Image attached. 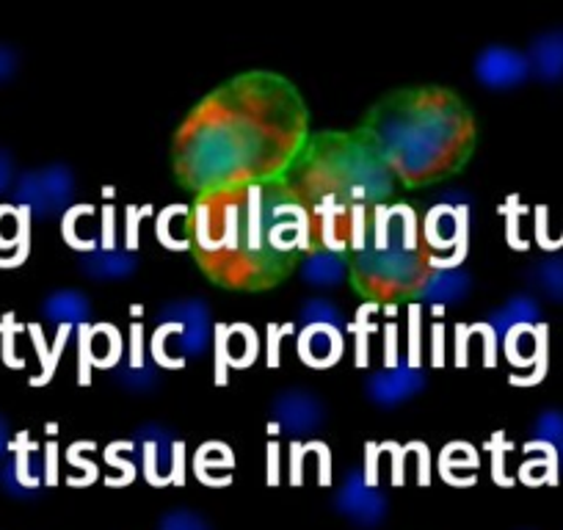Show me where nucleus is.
Instances as JSON below:
<instances>
[{"mask_svg": "<svg viewBox=\"0 0 563 530\" xmlns=\"http://www.w3.org/2000/svg\"><path fill=\"white\" fill-rule=\"evenodd\" d=\"M305 111L288 80L249 73L210 95L180 136V172L191 186L221 188L299 136Z\"/></svg>", "mask_w": 563, "mask_h": 530, "instance_id": "obj_1", "label": "nucleus"}, {"mask_svg": "<svg viewBox=\"0 0 563 530\" xmlns=\"http://www.w3.org/2000/svg\"><path fill=\"white\" fill-rule=\"evenodd\" d=\"M530 279H533L536 288L541 294L550 296L552 301H563V257L561 254H552V257H544L541 263H536V268L530 272Z\"/></svg>", "mask_w": 563, "mask_h": 530, "instance_id": "obj_21", "label": "nucleus"}, {"mask_svg": "<svg viewBox=\"0 0 563 530\" xmlns=\"http://www.w3.org/2000/svg\"><path fill=\"white\" fill-rule=\"evenodd\" d=\"M473 290V277L464 268H440L431 272L429 277L420 283V301L434 307H451L464 301Z\"/></svg>", "mask_w": 563, "mask_h": 530, "instance_id": "obj_12", "label": "nucleus"}, {"mask_svg": "<svg viewBox=\"0 0 563 530\" xmlns=\"http://www.w3.org/2000/svg\"><path fill=\"white\" fill-rule=\"evenodd\" d=\"M459 232H462V221H459V210H453L451 205H442V208L431 210L429 216V241L440 249H451L459 241Z\"/></svg>", "mask_w": 563, "mask_h": 530, "instance_id": "obj_19", "label": "nucleus"}, {"mask_svg": "<svg viewBox=\"0 0 563 530\" xmlns=\"http://www.w3.org/2000/svg\"><path fill=\"white\" fill-rule=\"evenodd\" d=\"M31 210L25 205H0V249H18L29 232Z\"/></svg>", "mask_w": 563, "mask_h": 530, "instance_id": "obj_20", "label": "nucleus"}, {"mask_svg": "<svg viewBox=\"0 0 563 530\" xmlns=\"http://www.w3.org/2000/svg\"><path fill=\"white\" fill-rule=\"evenodd\" d=\"M271 418L276 429H282L288 437H312L327 426L329 409L312 389L290 387L282 389L271 404Z\"/></svg>", "mask_w": 563, "mask_h": 530, "instance_id": "obj_6", "label": "nucleus"}, {"mask_svg": "<svg viewBox=\"0 0 563 530\" xmlns=\"http://www.w3.org/2000/svg\"><path fill=\"white\" fill-rule=\"evenodd\" d=\"M158 530H213L208 519L194 508H172L161 517Z\"/></svg>", "mask_w": 563, "mask_h": 530, "instance_id": "obj_25", "label": "nucleus"}, {"mask_svg": "<svg viewBox=\"0 0 563 530\" xmlns=\"http://www.w3.org/2000/svg\"><path fill=\"white\" fill-rule=\"evenodd\" d=\"M243 334H246V327H235L224 343V354L230 356V362H235V365H249V362L254 360V345H246V349L241 345Z\"/></svg>", "mask_w": 563, "mask_h": 530, "instance_id": "obj_26", "label": "nucleus"}, {"mask_svg": "<svg viewBox=\"0 0 563 530\" xmlns=\"http://www.w3.org/2000/svg\"><path fill=\"white\" fill-rule=\"evenodd\" d=\"M415 232L387 238L376 246L362 249L356 257V272L362 279L376 285V290H406L420 277V257L415 252Z\"/></svg>", "mask_w": 563, "mask_h": 530, "instance_id": "obj_4", "label": "nucleus"}, {"mask_svg": "<svg viewBox=\"0 0 563 530\" xmlns=\"http://www.w3.org/2000/svg\"><path fill=\"white\" fill-rule=\"evenodd\" d=\"M539 318H541L539 301L528 294H519V296H511L503 307L492 310L489 318H486V323H489V329L495 334L508 338L514 329H528L533 327V323H539Z\"/></svg>", "mask_w": 563, "mask_h": 530, "instance_id": "obj_15", "label": "nucleus"}, {"mask_svg": "<svg viewBox=\"0 0 563 530\" xmlns=\"http://www.w3.org/2000/svg\"><path fill=\"white\" fill-rule=\"evenodd\" d=\"M135 442L144 451V462H147V478L155 484H166L175 475V442L164 426H141Z\"/></svg>", "mask_w": 563, "mask_h": 530, "instance_id": "obj_11", "label": "nucleus"}, {"mask_svg": "<svg viewBox=\"0 0 563 530\" xmlns=\"http://www.w3.org/2000/svg\"><path fill=\"white\" fill-rule=\"evenodd\" d=\"M75 197V175L67 166H51L42 175H34L29 180V191H25L23 202L25 208L34 213L36 205H45V210H64L69 208Z\"/></svg>", "mask_w": 563, "mask_h": 530, "instance_id": "obj_10", "label": "nucleus"}, {"mask_svg": "<svg viewBox=\"0 0 563 530\" xmlns=\"http://www.w3.org/2000/svg\"><path fill=\"white\" fill-rule=\"evenodd\" d=\"M475 80L492 91H508L522 86L530 78V62L522 51L508 45H486L475 56Z\"/></svg>", "mask_w": 563, "mask_h": 530, "instance_id": "obj_8", "label": "nucleus"}, {"mask_svg": "<svg viewBox=\"0 0 563 530\" xmlns=\"http://www.w3.org/2000/svg\"><path fill=\"white\" fill-rule=\"evenodd\" d=\"M139 268L135 254L122 252V249H95V252L84 254L80 260V272L86 277L97 279V283H117V279L133 277Z\"/></svg>", "mask_w": 563, "mask_h": 530, "instance_id": "obj_14", "label": "nucleus"}, {"mask_svg": "<svg viewBox=\"0 0 563 530\" xmlns=\"http://www.w3.org/2000/svg\"><path fill=\"white\" fill-rule=\"evenodd\" d=\"M349 277V263L340 252L321 249V252L307 254L301 263V279L312 288H338Z\"/></svg>", "mask_w": 563, "mask_h": 530, "instance_id": "obj_16", "label": "nucleus"}, {"mask_svg": "<svg viewBox=\"0 0 563 530\" xmlns=\"http://www.w3.org/2000/svg\"><path fill=\"white\" fill-rule=\"evenodd\" d=\"M299 318L305 327H329V329H338V332L345 327L343 312H340V307L329 299L305 301Z\"/></svg>", "mask_w": 563, "mask_h": 530, "instance_id": "obj_22", "label": "nucleus"}, {"mask_svg": "<svg viewBox=\"0 0 563 530\" xmlns=\"http://www.w3.org/2000/svg\"><path fill=\"white\" fill-rule=\"evenodd\" d=\"M533 440L547 448L563 451V412L561 409H544L533 423Z\"/></svg>", "mask_w": 563, "mask_h": 530, "instance_id": "obj_24", "label": "nucleus"}, {"mask_svg": "<svg viewBox=\"0 0 563 530\" xmlns=\"http://www.w3.org/2000/svg\"><path fill=\"white\" fill-rule=\"evenodd\" d=\"M299 351L305 362H310V365L316 367H327L340 360V354H343V340H340L338 329L307 327L305 332H301Z\"/></svg>", "mask_w": 563, "mask_h": 530, "instance_id": "obj_17", "label": "nucleus"}, {"mask_svg": "<svg viewBox=\"0 0 563 530\" xmlns=\"http://www.w3.org/2000/svg\"><path fill=\"white\" fill-rule=\"evenodd\" d=\"M528 62L530 73L536 75L544 84H555V80L563 78V31H541L528 47Z\"/></svg>", "mask_w": 563, "mask_h": 530, "instance_id": "obj_13", "label": "nucleus"}, {"mask_svg": "<svg viewBox=\"0 0 563 530\" xmlns=\"http://www.w3.org/2000/svg\"><path fill=\"white\" fill-rule=\"evenodd\" d=\"M14 321L12 316H7V327H3V360H7L9 367H23V362L14 356Z\"/></svg>", "mask_w": 563, "mask_h": 530, "instance_id": "obj_27", "label": "nucleus"}, {"mask_svg": "<svg viewBox=\"0 0 563 530\" xmlns=\"http://www.w3.org/2000/svg\"><path fill=\"white\" fill-rule=\"evenodd\" d=\"M367 398L376 407L393 409L406 404L409 398L420 395L426 389V373L415 365H393L376 371L367 378Z\"/></svg>", "mask_w": 563, "mask_h": 530, "instance_id": "obj_9", "label": "nucleus"}, {"mask_svg": "<svg viewBox=\"0 0 563 530\" xmlns=\"http://www.w3.org/2000/svg\"><path fill=\"white\" fill-rule=\"evenodd\" d=\"M117 384H119V387L128 389V393L147 395V393H153V389L161 384L158 367H150V365L119 367V371H117Z\"/></svg>", "mask_w": 563, "mask_h": 530, "instance_id": "obj_23", "label": "nucleus"}, {"mask_svg": "<svg viewBox=\"0 0 563 530\" xmlns=\"http://www.w3.org/2000/svg\"><path fill=\"white\" fill-rule=\"evenodd\" d=\"M334 508L340 517L354 522L362 530H376L387 519L389 500L382 489L367 484L362 470H349L334 495Z\"/></svg>", "mask_w": 563, "mask_h": 530, "instance_id": "obj_5", "label": "nucleus"}, {"mask_svg": "<svg viewBox=\"0 0 563 530\" xmlns=\"http://www.w3.org/2000/svg\"><path fill=\"white\" fill-rule=\"evenodd\" d=\"M327 175L345 199L378 202L393 194V169L362 139H332L327 144Z\"/></svg>", "mask_w": 563, "mask_h": 530, "instance_id": "obj_3", "label": "nucleus"}, {"mask_svg": "<svg viewBox=\"0 0 563 530\" xmlns=\"http://www.w3.org/2000/svg\"><path fill=\"white\" fill-rule=\"evenodd\" d=\"M161 327H177L175 351L180 356H202L210 345V307L205 299H183L158 312Z\"/></svg>", "mask_w": 563, "mask_h": 530, "instance_id": "obj_7", "label": "nucleus"}, {"mask_svg": "<svg viewBox=\"0 0 563 530\" xmlns=\"http://www.w3.org/2000/svg\"><path fill=\"white\" fill-rule=\"evenodd\" d=\"M18 73V53L12 47L0 45V80H9Z\"/></svg>", "mask_w": 563, "mask_h": 530, "instance_id": "obj_28", "label": "nucleus"}, {"mask_svg": "<svg viewBox=\"0 0 563 530\" xmlns=\"http://www.w3.org/2000/svg\"><path fill=\"white\" fill-rule=\"evenodd\" d=\"M470 139V117L462 100L445 89H406L376 108L371 139L398 175L422 180L440 169Z\"/></svg>", "mask_w": 563, "mask_h": 530, "instance_id": "obj_2", "label": "nucleus"}, {"mask_svg": "<svg viewBox=\"0 0 563 530\" xmlns=\"http://www.w3.org/2000/svg\"><path fill=\"white\" fill-rule=\"evenodd\" d=\"M45 316L51 321L62 323V327H73V323H86L91 316V301L78 290H62L53 294L45 305Z\"/></svg>", "mask_w": 563, "mask_h": 530, "instance_id": "obj_18", "label": "nucleus"}]
</instances>
